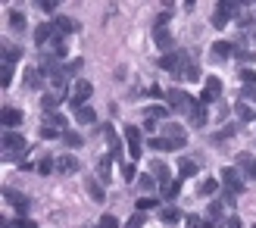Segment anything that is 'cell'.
<instances>
[{"label":"cell","mask_w":256,"mask_h":228,"mask_svg":"<svg viewBox=\"0 0 256 228\" xmlns=\"http://www.w3.org/2000/svg\"><path fill=\"white\" fill-rule=\"evenodd\" d=\"M188 62V54H182V50H172V54H166L160 60V69H169V72H178Z\"/></svg>","instance_id":"9c48e42d"},{"label":"cell","mask_w":256,"mask_h":228,"mask_svg":"<svg viewBox=\"0 0 256 228\" xmlns=\"http://www.w3.org/2000/svg\"><path fill=\"white\" fill-rule=\"evenodd\" d=\"M54 166H56V162L50 160V156H41V160L34 162V172H41V175H50V172H54Z\"/></svg>","instance_id":"1f68e13d"},{"label":"cell","mask_w":256,"mask_h":228,"mask_svg":"<svg viewBox=\"0 0 256 228\" xmlns=\"http://www.w3.org/2000/svg\"><path fill=\"white\" fill-rule=\"evenodd\" d=\"M62 144H66V147H82L84 141H82L78 132H66V134H62Z\"/></svg>","instance_id":"e575fe53"},{"label":"cell","mask_w":256,"mask_h":228,"mask_svg":"<svg viewBox=\"0 0 256 228\" xmlns=\"http://www.w3.org/2000/svg\"><path fill=\"white\" fill-rule=\"evenodd\" d=\"M160 219H162L166 225H175V222H182V212H178L175 206H162V210H160Z\"/></svg>","instance_id":"4316f807"},{"label":"cell","mask_w":256,"mask_h":228,"mask_svg":"<svg viewBox=\"0 0 256 228\" xmlns=\"http://www.w3.org/2000/svg\"><path fill=\"white\" fill-rule=\"evenodd\" d=\"M222 228H240V219L238 216H232V219H225V225Z\"/></svg>","instance_id":"f907efd6"},{"label":"cell","mask_w":256,"mask_h":228,"mask_svg":"<svg viewBox=\"0 0 256 228\" xmlns=\"http://www.w3.org/2000/svg\"><path fill=\"white\" fill-rule=\"evenodd\" d=\"M140 188H144V191H153V188H156V178H153V175H140Z\"/></svg>","instance_id":"ee69618b"},{"label":"cell","mask_w":256,"mask_h":228,"mask_svg":"<svg viewBox=\"0 0 256 228\" xmlns=\"http://www.w3.org/2000/svg\"><path fill=\"white\" fill-rule=\"evenodd\" d=\"M169 112H172V110L162 104V106H147V110H144V116L153 119V122H160V119H169Z\"/></svg>","instance_id":"603a6c76"},{"label":"cell","mask_w":256,"mask_h":228,"mask_svg":"<svg viewBox=\"0 0 256 228\" xmlns=\"http://www.w3.org/2000/svg\"><path fill=\"white\" fill-rule=\"evenodd\" d=\"M41 138H62V132L50 128V125H41Z\"/></svg>","instance_id":"bcb514c9"},{"label":"cell","mask_w":256,"mask_h":228,"mask_svg":"<svg viewBox=\"0 0 256 228\" xmlns=\"http://www.w3.org/2000/svg\"><path fill=\"white\" fill-rule=\"evenodd\" d=\"M56 172L75 175V172H78V160H75V156H60V160H56Z\"/></svg>","instance_id":"ac0fdd59"},{"label":"cell","mask_w":256,"mask_h":228,"mask_svg":"<svg viewBox=\"0 0 256 228\" xmlns=\"http://www.w3.org/2000/svg\"><path fill=\"white\" fill-rule=\"evenodd\" d=\"M110 166H112V156H104L97 162V178L100 182H110Z\"/></svg>","instance_id":"f546056e"},{"label":"cell","mask_w":256,"mask_h":228,"mask_svg":"<svg viewBox=\"0 0 256 228\" xmlns=\"http://www.w3.org/2000/svg\"><path fill=\"white\" fill-rule=\"evenodd\" d=\"M162 138H169V141H182V144H184V128H182V125H175V122H166Z\"/></svg>","instance_id":"d6986e66"},{"label":"cell","mask_w":256,"mask_h":228,"mask_svg":"<svg viewBox=\"0 0 256 228\" xmlns=\"http://www.w3.org/2000/svg\"><path fill=\"white\" fill-rule=\"evenodd\" d=\"M184 225H188V228H206V222H203L200 216H194V212H190V216H184Z\"/></svg>","instance_id":"60d3db41"},{"label":"cell","mask_w":256,"mask_h":228,"mask_svg":"<svg viewBox=\"0 0 256 228\" xmlns=\"http://www.w3.org/2000/svg\"><path fill=\"white\" fill-rule=\"evenodd\" d=\"M234 56H238V60H244V62H250V60H253L250 50H238V47H234Z\"/></svg>","instance_id":"c3c4849f"},{"label":"cell","mask_w":256,"mask_h":228,"mask_svg":"<svg viewBox=\"0 0 256 228\" xmlns=\"http://www.w3.org/2000/svg\"><path fill=\"white\" fill-rule=\"evenodd\" d=\"M60 100H66V94H44L41 97V110H47V112H54L56 110V104Z\"/></svg>","instance_id":"83f0119b"},{"label":"cell","mask_w":256,"mask_h":228,"mask_svg":"<svg viewBox=\"0 0 256 228\" xmlns=\"http://www.w3.org/2000/svg\"><path fill=\"white\" fill-rule=\"evenodd\" d=\"M100 225H104V228H119V219H116V216H110V212H106V216L100 219Z\"/></svg>","instance_id":"f6af8a7d"},{"label":"cell","mask_w":256,"mask_h":228,"mask_svg":"<svg viewBox=\"0 0 256 228\" xmlns=\"http://www.w3.org/2000/svg\"><path fill=\"white\" fill-rule=\"evenodd\" d=\"M238 10H240V4H234V0H225V4H219V6L212 10V19H210V22L216 25V28H225L228 19H232Z\"/></svg>","instance_id":"3957f363"},{"label":"cell","mask_w":256,"mask_h":228,"mask_svg":"<svg viewBox=\"0 0 256 228\" xmlns=\"http://www.w3.org/2000/svg\"><path fill=\"white\" fill-rule=\"evenodd\" d=\"M16 228H38V225H34L32 219H25V216H19V219H16Z\"/></svg>","instance_id":"7dc6e473"},{"label":"cell","mask_w":256,"mask_h":228,"mask_svg":"<svg viewBox=\"0 0 256 228\" xmlns=\"http://www.w3.org/2000/svg\"><path fill=\"white\" fill-rule=\"evenodd\" d=\"M175 78H182V82H200V69L194 66V62H184V66L175 72Z\"/></svg>","instance_id":"e0dca14e"},{"label":"cell","mask_w":256,"mask_h":228,"mask_svg":"<svg viewBox=\"0 0 256 228\" xmlns=\"http://www.w3.org/2000/svg\"><path fill=\"white\" fill-rule=\"evenodd\" d=\"M222 184H225V191H232V194H244V175L238 169H222Z\"/></svg>","instance_id":"5b68a950"},{"label":"cell","mask_w":256,"mask_h":228,"mask_svg":"<svg viewBox=\"0 0 256 228\" xmlns=\"http://www.w3.org/2000/svg\"><path fill=\"white\" fill-rule=\"evenodd\" d=\"M4 197H6V204H10V206H16V210H19V216H25V212L32 210V200H28V197H22L19 191H12V188H4Z\"/></svg>","instance_id":"ba28073f"},{"label":"cell","mask_w":256,"mask_h":228,"mask_svg":"<svg viewBox=\"0 0 256 228\" xmlns=\"http://www.w3.org/2000/svg\"><path fill=\"white\" fill-rule=\"evenodd\" d=\"M25 138L16 132H4V160H16L19 154H25Z\"/></svg>","instance_id":"6da1fadb"},{"label":"cell","mask_w":256,"mask_h":228,"mask_svg":"<svg viewBox=\"0 0 256 228\" xmlns=\"http://www.w3.org/2000/svg\"><path fill=\"white\" fill-rule=\"evenodd\" d=\"M238 78L244 82L247 88H256V69H250V66H244V69H238Z\"/></svg>","instance_id":"4dcf8cb0"},{"label":"cell","mask_w":256,"mask_h":228,"mask_svg":"<svg viewBox=\"0 0 256 228\" xmlns=\"http://www.w3.org/2000/svg\"><path fill=\"white\" fill-rule=\"evenodd\" d=\"M210 54H212V60H228V56H234V44L232 41H216Z\"/></svg>","instance_id":"5bb4252c"},{"label":"cell","mask_w":256,"mask_h":228,"mask_svg":"<svg viewBox=\"0 0 256 228\" xmlns=\"http://www.w3.org/2000/svg\"><path fill=\"white\" fill-rule=\"evenodd\" d=\"M6 19H10V28L16 32V34H19V32H25V16H22L19 10H10V16H6Z\"/></svg>","instance_id":"d4e9b609"},{"label":"cell","mask_w":256,"mask_h":228,"mask_svg":"<svg viewBox=\"0 0 256 228\" xmlns=\"http://www.w3.org/2000/svg\"><path fill=\"white\" fill-rule=\"evenodd\" d=\"M94 119H97V112L91 106H78V110H75V122H78V125H94Z\"/></svg>","instance_id":"ffe728a7"},{"label":"cell","mask_w":256,"mask_h":228,"mask_svg":"<svg viewBox=\"0 0 256 228\" xmlns=\"http://www.w3.org/2000/svg\"><path fill=\"white\" fill-rule=\"evenodd\" d=\"M219 94H222V82L216 78V75H210L206 84H203V104H212V100H219Z\"/></svg>","instance_id":"30bf717a"},{"label":"cell","mask_w":256,"mask_h":228,"mask_svg":"<svg viewBox=\"0 0 256 228\" xmlns=\"http://www.w3.org/2000/svg\"><path fill=\"white\" fill-rule=\"evenodd\" d=\"M125 141H128V154H132V160H140V147H144V141H140L138 125H128L125 128Z\"/></svg>","instance_id":"52a82bcc"},{"label":"cell","mask_w":256,"mask_h":228,"mask_svg":"<svg viewBox=\"0 0 256 228\" xmlns=\"http://www.w3.org/2000/svg\"><path fill=\"white\" fill-rule=\"evenodd\" d=\"M178 191H182V184H178V182L162 184V197H166V200H175V197H178Z\"/></svg>","instance_id":"d590c367"},{"label":"cell","mask_w":256,"mask_h":228,"mask_svg":"<svg viewBox=\"0 0 256 228\" xmlns=\"http://www.w3.org/2000/svg\"><path fill=\"white\" fill-rule=\"evenodd\" d=\"M150 175H153V178H160L162 184L172 182V172H169V166H166L162 160H153V162H150Z\"/></svg>","instance_id":"8fae6325"},{"label":"cell","mask_w":256,"mask_h":228,"mask_svg":"<svg viewBox=\"0 0 256 228\" xmlns=\"http://www.w3.org/2000/svg\"><path fill=\"white\" fill-rule=\"evenodd\" d=\"M216 191H219V182H216V178H203L200 188H197V194H200V197H212Z\"/></svg>","instance_id":"484cf974"},{"label":"cell","mask_w":256,"mask_h":228,"mask_svg":"<svg viewBox=\"0 0 256 228\" xmlns=\"http://www.w3.org/2000/svg\"><path fill=\"white\" fill-rule=\"evenodd\" d=\"M134 169H138L134 162H122V178H125V182H134V178H138Z\"/></svg>","instance_id":"74e56055"},{"label":"cell","mask_w":256,"mask_h":228,"mask_svg":"<svg viewBox=\"0 0 256 228\" xmlns=\"http://www.w3.org/2000/svg\"><path fill=\"white\" fill-rule=\"evenodd\" d=\"M138 212H144V210H153V206H156V200H153V197H138Z\"/></svg>","instance_id":"ab89813d"},{"label":"cell","mask_w":256,"mask_h":228,"mask_svg":"<svg viewBox=\"0 0 256 228\" xmlns=\"http://www.w3.org/2000/svg\"><path fill=\"white\" fill-rule=\"evenodd\" d=\"M60 38V32H56V22H41L34 28V41H38V47H44V44H50V41H56Z\"/></svg>","instance_id":"8992f818"},{"label":"cell","mask_w":256,"mask_h":228,"mask_svg":"<svg viewBox=\"0 0 256 228\" xmlns=\"http://www.w3.org/2000/svg\"><path fill=\"white\" fill-rule=\"evenodd\" d=\"M240 166H244V175H247V178H256V160H250L247 154H240Z\"/></svg>","instance_id":"d6a6232c"},{"label":"cell","mask_w":256,"mask_h":228,"mask_svg":"<svg viewBox=\"0 0 256 228\" xmlns=\"http://www.w3.org/2000/svg\"><path fill=\"white\" fill-rule=\"evenodd\" d=\"M56 32H60V34H69V32H75V22H69L66 16H60V19H56Z\"/></svg>","instance_id":"8d00e7d4"},{"label":"cell","mask_w":256,"mask_h":228,"mask_svg":"<svg viewBox=\"0 0 256 228\" xmlns=\"http://www.w3.org/2000/svg\"><path fill=\"white\" fill-rule=\"evenodd\" d=\"M10 82H12V66H4V69H0V84L10 88Z\"/></svg>","instance_id":"b9f144b4"},{"label":"cell","mask_w":256,"mask_h":228,"mask_svg":"<svg viewBox=\"0 0 256 228\" xmlns=\"http://www.w3.org/2000/svg\"><path fill=\"white\" fill-rule=\"evenodd\" d=\"M0 116H4L6 132H12V128H16V125L22 122V110H16V106H4V112H0Z\"/></svg>","instance_id":"9a60e30c"},{"label":"cell","mask_w":256,"mask_h":228,"mask_svg":"<svg viewBox=\"0 0 256 228\" xmlns=\"http://www.w3.org/2000/svg\"><path fill=\"white\" fill-rule=\"evenodd\" d=\"M91 94H94V84L88 82V78H78V82L72 84V91H69V100H72V106L78 110V106H84V100L91 97Z\"/></svg>","instance_id":"277c9868"},{"label":"cell","mask_w":256,"mask_h":228,"mask_svg":"<svg viewBox=\"0 0 256 228\" xmlns=\"http://www.w3.org/2000/svg\"><path fill=\"white\" fill-rule=\"evenodd\" d=\"M44 82V72H41V66H34V69H25V88H38Z\"/></svg>","instance_id":"7402d4cb"},{"label":"cell","mask_w":256,"mask_h":228,"mask_svg":"<svg viewBox=\"0 0 256 228\" xmlns=\"http://www.w3.org/2000/svg\"><path fill=\"white\" fill-rule=\"evenodd\" d=\"M22 60V50L12 47V44H4V66H12V62Z\"/></svg>","instance_id":"cb8c5ba5"},{"label":"cell","mask_w":256,"mask_h":228,"mask_svg":"<svg viewBox=\"0 0 256 228\" xmlns=\"http://www.w3.org/2000/svg\"><path fill=\"white\" fill-rule=\"evenodd\" d=\"M238 119L247 122V119H256V110L247 104V100H238Z\"/></svg>","instance_id":"f1b7e54d"},{"label":"cell","mask_w":256,"mask_h":228,"mask_svg":"<svg viewBox=\"0 0 256 228\" xmlns=\"http://www.w3.org/2000/svg\"><path fill=\"white\" fill-rule=\"evenodd\" d=\"M140 225H144V212H134V216L125 222V228H140Z\"/></svg>","instance_id":"7bdbcfd3"},{"label":"cell","mask_w":256,"mask_h":228,"mask_svg":"<svg viewBox=\"0 0 256 228\" xmlns=\"http://www.w3.org/2000/svg\"><path fill=\"white\" fill-rule=\"evenodd\" d=\"M84 191H88V197H91L94 204H104V200H106V194H104V188H100L97 178H88L84 182Z\"/></svg>","instance_id":"2e32d148"},{"label":"cell","mask_w":256,"mask_h":228,"mask_svg":"<svg viewBox=\"0 0 256 228\" xmlns=\"http://www.w3.org/2000/svg\"><path fill=\"white\" fill-rule=\"evenodd\" d=\"M234 132H238V125H234V122H232V125H225V128H222L219 134H212V144H222V141H228V138H232Z\"/></svg>","instance_id":"836d02e7"},{"label":"cell","mask_w":256,"mask_h":228,"mask_svg":"<svg viewBox=\"0 0 256 228\" xmlns=\"http://www.w3.org/2000/svg\"><path fill=\"white\" fill-rule=\"evenodd\" d=\"M188 116H190V125H194V128H203V125H206V104H203V100L194 104Z\"/></svg>","instance_id":"7c38bea8"},{"label":"cell","mask_w":256,"mask_h":228,"mask_svg":"<svg viewBox=\"0 0 256 228\" xmlns=\"http://www.w3.org/2000/svg\"><path fill=\"white\" fill-rule=\"evenodd\" d=\"M197 100H190L182 88H172V91H166V106L169 110H182V112H190V106H194Z\"/></svg>","instance_id":"7a4b0ae2"},{"label":"cell","mask_w":256,"mask_h":228,"mask_svg":"<svg viewBox=\"0 0 256 228\" xmlns=\"http://www.w3.org/2000/svg\"><path fill=\"white\" fill-rule=\"evenodd\" d=\"M178 175H182V178H194V175H197V160H182V162H178Z\"/></svg>","instance_id":"44dd1931"},{"label":"cell","mask_w":256,"mask_h":228,"mask_svg":"<svg viewBox=\"0 0 256 228\" xmlns=\"http://www.w3.org/2000/svg\"><path fill=\"white\" fill-rule=\"evenodd\" d=\"M41 10H44V12H54V10H56V4H54V0H44Z\"/></svg>","instance_id":"f5cc1de1"},{"label":"cell","mask_w":256,"mask_h":228,"mask_svg":"<svg viewBox=\"0 0 256 228\" xmlns=\"http://www.w3.org/2000/svg\"><path fill=\"white\" fill-rule=\"evenodd\" d=\"M153 38H156V47L162 50V56L172 54V34H169V28H153Z\"/></svg>","instance_id":"4fadbf2b"},{"label":"cell","mask_w":256,"mask_h":228,"mask_svg":"<svg viewBox=\"0 0 256 228\" xmlns=\"http://www.w3.org/2000/svg\"><path fill=\"white\" fill-rule=\"evenodd\" d=\"M150 97H160V100H166V94H162V88H160V84H153V88H150Z\"/></svg>","instance_id":"816d5d0a"},{"label":"cell","mask_w":256,"mask_h":228,"mask_svg":"<svg viewBox=\"0 0 256 228\" xmlns=\"http://www.w3.org/2000/svg\"><path fill=\"white\" fill-rule=\"evenodd\" d=\"M106 138H110V141H112V156H122V144H119V138H116V132H112V128H106Z\"/></svg>","instance_id":"f35d334b"},{"label":"cell","mask_w":256,"mask_h":228,"mask_svg":"<svg viewBox=\"0 0 256 228\" xmlns=\"http://www.w3.org/2000/svg\"><path fill=\"white\" fill-rule=\"evenodd\" d=\"M78 69H82V60H72L69 66H66V75H75V72H78Z\"/></svg>","instance_id":"681fc988"}]
</instances>
